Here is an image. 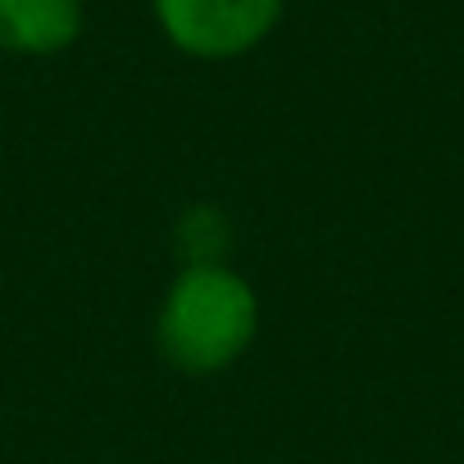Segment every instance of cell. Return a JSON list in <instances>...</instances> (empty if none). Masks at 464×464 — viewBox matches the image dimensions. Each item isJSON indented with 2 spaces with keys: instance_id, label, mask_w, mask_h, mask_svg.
I'll return each mask as SVG.
<instances>
[{
  "instance_id": "cell-1",
  "label": "cell",
  "mask_w": 464,
  "mask_h": 464,
  "mask_svg": "<svg viewBox=\"0 0 464 464\" xmlns=\"http://www.w3.org/2000/svg\"><path fill=\"white\" fill-rule=\"evenodd\" d=\"M256 292L223 265H191L160 310V351L187 373H218L256 337Z\"/></svg>"
},
{
  "instance_id": "cell-2",
  "label": "cell",
  "mask_w": 464,
  "mask_h": 464,
  "mask_svg": "<svg viewBox=\"0 0 464 464\" xmlns=\"http://www.w3.org/2000/svg\"><path fill=\"white\" fill-rule=\"evenodd\" d=\"M164 37L196 60H232L256 51L278 14L283 0H150Z\"/></svg>"
},
{
  "instance_id": "cell-3",
  "label": "cell",
  "mask_w": 464,
  "mask_h": 464,
  "mask_svg": "<svg viewBox=\"0 0 464 464\" xmlns=\"http://www.w3.org/2000/svg\"><path fill=\"white\" fill-rule=\"evenodd\" d=\"M82 33V0H0V51L55 55Z\"/></svg>"
}]
</instances>
